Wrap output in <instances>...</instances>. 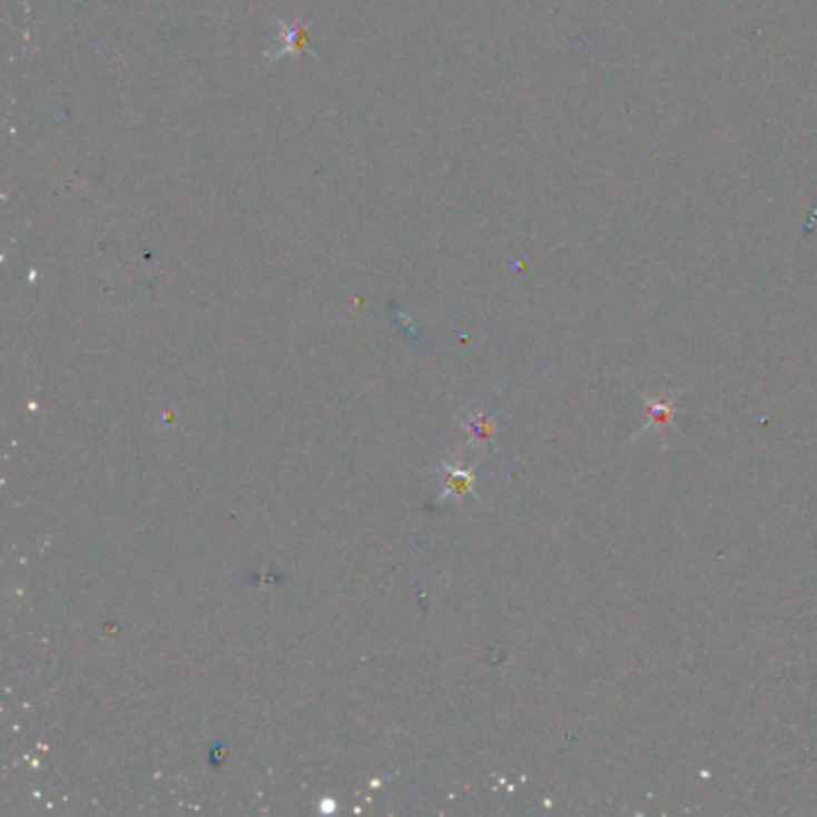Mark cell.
Wrapping results in <instances>:
<instances>
[{
    "label": "cell",
    "instance_id": "6da1fadb",
    "mask_svg": "<svg viewBox=\"0 0 817 817\" xmlns=\"http://www.w3.org/2000/svg\"><path fill=\"white\" fill-rule=\"evenodd\" d=\"M669 413H671V405H657L652 411V420L657 422H667L669 420Z\"/></svg>",
    "mask_w": 817,
    "mask_h": 817
}]
</instances>
